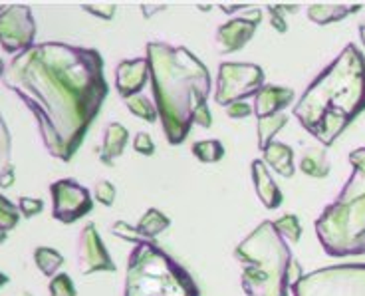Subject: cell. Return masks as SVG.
<instances>
[{"label": "cell", "mask_w": 365, "mask_h": 296, "mask_svg": "<svg viewBox=\"0 0 365 296\" xmlns=\"http://www.w3.org/2000/svg\"><path fill=\"white\" fill-rule=\"evenodd\" d=\"M14 296H32V295H30L28 290H20V292H16V295H14Z\"/></svg>", "instance_id": "60d3db41"}, {"label": "cell", "mask_w": 365, "mask_h": 296, "mask_svg": "<svg viewBox=\"0 0 365 296\" xmlns=\"http://www.w3.org/2000/svg\"><path fill=\"white\" fill-rule=\"evenodd\" d=\"M294 102V90L286 86H264L260 92L255 96V110L256 118H270L280 113L284 108H288Z\"/></svg>", "instance_id": "5bb4252c"}, {"label": "cell", "mask_w": 365, "mask_h": 296, "mask_svg": "<svg viewBox=\"0 0 365 296\" xmlns=\"http://www.w3.org/2000/svg\"><path fill=\"white\" fill-rule=\"evenodd\" d=\"M10 155H12V138H10L9 126H6V121L0 113V173L9 165H12Z\"/></svg>", "instance_id": "83f0119b"}, {"label": "cell", "mask_w": 365, "mask_h": 296, "mask_svg": "<svg viewBox=\"0 0 365 296\" xmlns=\"http://www.w3.org/2000/svg\"><path fill=\"white\" fill-rule=\"evenodd\" d=\"M252 181H255L256 195L266 209H278L282 205V191L272 181L268 165L260 159L252 161Z\"/></svg>", "instance_id": "9a60e30c"}, {"label": "cell", "mask_w": 365, "mask_h": 296, "mask_svg": "<svg viewBox=\"0 0 365 296\" xmlns=\"http://www.w3.org/2000/svg\"><path fill=\"white\" fill-rule=\"evenodd\" d=\"M294 296H365V265H334L304 275Z\"/></svg>", "instance_id": "52a82bcc"}, {"label": "cell", "mask_w": 365, "mask_h": 296, "mask_svg": "<svg viewBox=\"0 0 365 296\" xmlns=\"http://www.w3.org/2000/svg\"><path fill=\"white\" fill-rule=\"evenodd\" d=\"M125 106H128V110L137 116V118H141L143 121H155L159 118V113H157L155 103L151 102L147 96H141V93H137V96H131V98H125L123 100Z\"/></svg>", "instance_id": "cb8c5ba5"}, {"label": "cell", "mask_w": 365, "mask_h": 296, "mask_svg": "<svg viewBox=\"0 0 365 296\" xmlns=\"http://www.w3.org/2000/svg\"><path fill=\"white\" fill-rule=\"evenodd\" d=\"M252 106L248 102H235L227 106V116L232 118V120H242V118H248L252 113Z\"/></svg>", "instance_id": "e575fe53"}, {"label": "cell", "mask_w": 365, "mask_h": 296, "mask_svg": "<svg viewBox=\"0 0 365 296\" xmlns=\"http://www.w3.org/2000/svg\"><path fill=\"white\" fill-rule=\"evenodd\" d=\"M34 262H36L38 269L42 270V275L54 278L56 275H58V270L62 269V265H64V257H62L56 249H50V247H38V249L34 250Z\"/></svg>", "instance_id": "7402d4cb"}, {"label": "cell", "mask_w": 365, "mask_h": 296, "mask_svg": "<svg viewBox=\"0 0 365 296\" xmlns=\"http://www.w3.org/2000/svg\"><path fill=\"white\" fill-rule=\"evenodd\" d=\"M351 175L316 221V235L329 257L365 255V148L349 153Z\"/></svg>", "instance_id": "277c9868"}, {"label": "cell", "mask_w": 365, "mask_h": 296, "mask_svg": "<svg viewBox=\"0 0 365 296\" xmlns=\"http://www.w3.org/2000/svg\"><path fill=\"white\" fill-rule=\"evenodd\" d=\"M245 6V4H219V9L222 10V12H227V14H230V12H237V10H240Z\"/></svg>", "instance_id": "8d00e7d4"}, {"label": "cell", "mask_w": 365, "mask_h": 296, "mask_svg": "<svg viewBox=\"0 0 365 296\" xmlns=\"http://www.w3.org/2000/svg\"><path fill=\"white\" fill-rule=\"evenodd\" d=\"M262 155H264L266 165H270V169H274L278 175H294L296 165H294V149L290 148V146H286L282 141H272V143L262 151Z\"/></svg>", "instance_id": "e0dca14e"}, {"label": "cell", "mask_w": 365, "mask_h": 296, "mask_svg": "<svg viewBox=\"0 0 365 296\" xmlns=\"http://www.w3.org/2000/svg\"><path fill=\"white\" fill-rule=\"evenodd\" d=\"M274 227H276L278 235H280L288 245H296V243L300 241L302 225L296 215L288 213L284 215V217H280V219H276V221H274Z\"/></svg>", "instance_id": "d4e9b609"}, {"label": "cell", "mask_w": 365, "mask_h": 296, "mask_svg": "<svg viewBox=\"0 0 365 296\" xmlns=\"http://www.w3.org/2000/svg\"><path fill=\"white\" fill-rule=\"evenodd\" d=\"M133 148H135L137 153L147 155V158H151L155 153V143H153V139H151V136L147 131H139L133 138Z\"/></svg>", "instance_id": "d6a6232c"}, {"label": "cell", "mask_w": 365, "mask_h": 296, "mask_svg": "<svg viewBox=\"0 0 365 296\" xmlns=\"http://www.w3.org/2000/svg\"><path fill=\"white\" fill-rule=\"evenodd\" d=\"M359 36H361V42H364V46H365V24L359 26Z\"/></svg>", "instance_id": "f35d334b"}, {"label": "cell", "mask_w": 365, "mask_h": 296, "mask_svg": "<svg viewBox=\"0 0 365 296\" xmlns=\"http://www.w3.org/2000/svg\"><path fill=\"white\" fill-rule=\"evenodd\" d=\"M365 111V58L356 44H347L326 66L294 106V118L329 148L346 128Z\"/></svg>", "instance_id": "3957f363"}, {"label": "cell", "mask_w": 365, "mask_h": 296, "mask_svg": "<svg viewBox=\"0 0 365 296\" xmlns=\"http://www.w3.org/2000/svg\"><path fill=\"white\" fill-rule=\"evenodd\" d=\"M48 290H50V296H76L73 280L66 272H60L54 278H50Z\"/></svg>", "instance_id": "f1b7e54d"}, {"label": "cell", "mask_w": 365, "mask_h": 296, "mask_svg": "<svg viewBox=\"0 0 365 296\" xmlns=\"http://www.w3.org/2000/svg\"><path fill=\"white\" fill-rule=\"evenodd\" d=\"M149 78V62L147 58H133V60H121L115 68V86L119 96L125 100L137 96L145 88Z\"/></svg>", "instance_id": "4fadbf2b"}, {"label": "cell", "mask_w": 365, "mask_h": 296, "mask_svg": "<svg viewBox=\"0 0 365 296\" xmlns=\"http://www.w3.org/2000/svg\"><path fill=\"white\" fill-rule=\"evenodd\" d=\"M76 259H78V270L82 275L115 272V262L111 260L110 252L106 249L93 223H88L78 235Z\"/></svg>", "instance_id": "8fae6325"}, {"label": "cell", "mask_w": 365, "mask_h": 296, "mask_svg": "<svg viewBox=\"0 0 365 296\" xmlns=\"http://www.w3.org/2000/svg\"><path fill=\"white\" fill-rule=\"evenodd\" d=\"M19 209L22 217L30 219V217H34V215L42 213L44 203H42V199H36V197H20Z\"/></svg>", "instance_id": "1f68e13d"}, {"label": "cell", "mask_w": 365, "mask_h": 296, "mask_svg": "<svg viewBox=\"0 0 365 296\" xmlns=\"http://www.w3.org/2000/svg\"><path fill=\"white\" fill-rule=\"evenodd\" d=\"M359 9L361 4H312L308 9V19L322 26V24L339 22Z\"/></svg>", "instance_id": "ac0fdd59"}, {"label": "cell", "mask_w": 365, "mask_h": 296, "mask_svg": "<svg viewBox=\"0 0 365 296\" xmlns=\"http://www.w3.org/2000/svg\"><path fill=\"white\" fill-rule=\"evenodd\" d=\"M300 169L306 173V175L316 177V179L328 177L331 165H329V159H328V153H326V149L324 148L306 149V151L302 153Z\"/></svg>", "instance_id": "d6986e66"}, {"label": "cell", "mask_w": 365, "mask_h": 296, "mask_svg": "<svg viewBox=\"0 0 365 296\" xmlns=\"http://www.w3.org/2000/svg\"><path fill=\"white\" fill-rule=\"evenodd\" d=\"M286 123H288V116L286 113H276V116H270V118H260L258 126H256V131H258V148L264 151L274 141V136L282 130Z\"/></svg>", "instance_id": "44dd1931"}, {"label": "cell", "mask_w": 365, "mask_h": 296, "mask_svg": "<svg viewBox=\"0 0 365 296\" xmlns=\"http://www.w3.org/2000/svg\"><path fill=\"white\" fill-rule=\"evenodd\" d=\"M137 229L141 231V235L149 239V241H155L157 237L165 233L169 227H171V219L165 213H161L159 209H147L145 215L139 219V223L135 225Z\"/></svg>", "instance_id": "ffe728a7"}, {"label": "cell", "mask_w": 365, "mask_h": 296, "mask_svg": "<svg viewBox=\"0 0 365 296\" xmlns=\"http://www.w3.org/2000/svg\"><path fill=\"white\" fill-rule=\"evenodd\" d=\"M110 233L113 235V237H119V239H123V241H128V243H133V245L149 241V239H145V237L141 235V231H139L137 227H133V225H129V223L125 221L111 223Z\"/></svg>", "instance_id": "4316f807"}, {"label": "cell", "mask_w": 365, "mask_h": 296, "mask_svg": "<svg viewBox=\"0 0 365 296\" xmlns=\"http://www.w3.org/2000/svg\"><path fill=\"white\" fill-rule=\"evenodd\" d=\"M36 22L30 6H0V46L9 54H22L34 46Z\"/></svg>", "instance_id": "9c48e42d"}, {"label": "cell", "mask_w": 365, "mask_h": 296, "mask_svg": "<svg viewBox=\"0 0 365 296\" xmlns=\"http://www.w3.org/2000/svg\"><path fill=\"white\" fill-rule=\"evenodd\" d=\"M14 185V165H9L0 173V189H9Z\"/></svg>", "instance_id": "d590c367"}, {"label": "cell", "mask_w": 365, "mask_h": 296, "mask_svg": "<svg viewBox=\"0 0 365 296\" xmlns=\"http://www.w3.org/2000/svg\"><path fill=\"white\" fill-rule=\"evenodd\" d=\"M151 90L161 128L171 146L182 143L191 128L212 126L209 100L210 74L189 48L149 42L145 48Z\"/></svg>", "instance_id": "7a4b0ae2"}, {"label": "cell", "mask_w": 365, "mask_h": 296, "mask_svg": "<svg viewBox=\"0 0 365 296\" xmlns=\"http://www.w3.org/2000/svg\"><path fill=\"white\" fill-rule=\"evenodd\" d=\"M82 10L90 12L93 16L103 20H111L115 14V4L113 2H106V4H82Z\"/></svg>", "instance_id": "836d02e7"}, {"label": "cell", "mask_w": 365, "mask_h": 296, "mask_svg": "<svg viewBox=\"0 0 365 296\" xmlns=\"http://www.w3.org/2000/svg\"><path fill=\"white\" fill-rule=\"evenodd\" d=\"M4 70H6V68H4V62L0 60V78H2V74H4Z\"/></svg>", "instance_id": "b9f144b4"}, {"label": "cell", "mask_w": 365, "mask_h": 296, "mask_svg": "<svg viewBox=\"0 0 365 296\" xmlns=\"http://www.w3.org/2000/svg\"><path fill=\"white\" fill-rule=\"evenodd\" d=\"M192 155L202 161V163H217L220 159L225 158V148L219 139H202L192 143Z\"/></svg>", "instance_id": "603a6c76"}, {"label": "cell", "mask_w": 365, "mask_h": 296, "mask_svg": "<svg viewBox=\"0 0 365 296\" xmlns=\"http://www.w3.org/2000/svg\"><path fill=\"white\" fill-rule=\"evenodd\" d=\"M20 221V209L14 203H10L4 195H0V229L12 231Z\"/></svg>", "instance_id": "484cf974"}, {"label": "cell", "mask_w": 365, "mask_h": 296, "mask_svg": "<svg viewBox=\"0 0 365 296\" xmlns=\"http://www.w3.org/2000/svg\"><path fill=\"white\" fill-rule=\"evenodd\" d=\"M52 195V217L56 221L72 225L90 213L93 207L90 191L76 179H60L50 185Z\"/></svg>", "instance_id": "30bf717a"}, {"label": "cell", "mask_w": 365, "mask_h": 296, "mask_svg": "<svg viewBox=\"0 0 365 296\" xmlns=\"http://www.w3.org/2000/svg\"><path fill=\"white\" fill-rule=\"evenodd\" d=\"M129 141V131L125 126H121L119 121H111L103 130L100 149V161L103 165L111 167L113 161L123 153V149Z\"/></svg>", "instance_id": "2e32d148"}, {"label": "cell", "mask_w": 365, "mask_h": 296, "mask_svg": "<svg viewBox=\"0 0 365 296\" xmlns=\"http://www.w3.org/2000/svg\"><path fill=\"white\" fill-rule=\"evenodd\" d=\"M260 19H262V12L258 9H250L245 16H238L220 24L215 34V44L220 54H230L247 46L250 38L255 36Z\"/></svg>", "instance_id": "7c38bea8"}, {"label": "cell", "mask_w": 365, "mask_h": 296, "mask_svg": "<svg viewBox=\"0 0 365 296\" xmlns=\"http://www.w3.org/2000/svg\"><path fill=\"white\" fill-rule=\"evenodd\" d=\"M2 86L32 111L46 151L60 161L76 155L110 92L100 52L62 42L14 56Z\"/></svg>", "instance_id": "6da1fadb"}, {"label": "cell", "mask_w": 365, "mask_h": 296, "mask_svg": "<svg viewBox=\"0 0 365 296\" xmlns=\"http://www.w3.org/2000/svg\"><path fill=\"white\" fill-rule=\"evenodd\" d=\"M123 296H199V287L155 241H145L129 252Z\"/></svg>", "instance_id": "8992f818"}, {"label": "cell", "mask_w": 365, "mask_h": 296, "mask_svg": "<svg viewBox=\"0 0 365 296\" xmlns=\"http://www.w3.org/2000/svg\"><path fill=\"white\" fill-rule=\"evenodd\" d=\"M10 278L6 277V275H2V272H0V288L4 287V285H6V282H9Z\"/></svg>", "instance_id": "74e56055"}, {"label": "cell", "mask_w": 365, "mask_h": 296, "mask_svg": "<svg viewBox=\"0 0 365 296\" xmlns=\"http://www.w3.org/2000/svg\"><path fill=\"white\" fill-rule=\"evenodd\" d=\"M298 6L296 4H268V12H270V22H272V28H276V32L284 34L288 26L284 22V12H296Z\"/></svg>", "instance_id": "f546056e"}, {"label": "cell", "mask_w": 365, "mask_h": 296, "mask_svg": "<svg viewBox=\"0 0 365 296\" xmlns=\"http://www.w3.org/2000/svg\"><path fill=\"white\" fill-rule=\"evenodd\" d=\"M235 259L245 267L240 285L247 296H290L288 270L294 257L274 221H262L238 243Z\"/></svg>", "instance_id": "5b68a950"}, {"label": "cell", "mask_w": 365, "mask_h": 296, "mask_svg": "<svg viewBox=\"0 0 365 296\" xmlns=\"http://www.w3.org/2000/svg\"><path fill=\"white\" fill-rule=\"evenodd\" d=\"M264 88V70L258 64L248 62H222L219 66L215 102L230 106L255 98Z\"/></svg>", "instance_id": "ba28073f"}, {"label": "cell", "mask_w": 365, "mask_h": 296, "mask_svg": "<svg viewBox=\"0 0 365 296\" xmlns=\"http://www.w3.org/2000/svg\"><path fill=\"white\" fill-rule=\"evenodd\" d=\"M115 185L108 181V179H100V181H96V185H93V197L100 201L101 205H106V207H111V205L115 203Z\"/></svg>", "instance_id": "4dcf8cb0"}, {"label": "cell", "mask_w": 365, "mask_h": 296, "mask_svg": "<svg viewBox=\"0 0 365 296\" xmlns=\"http://www.w3.org/2000/svg\"><path fill=\"white\" fill-rule=\"evenodd\" d=\"M4 241H6V231H2V229H0V245H2Z\"/></svg>", "instance_id": "ab89813d"}]
</instances>
